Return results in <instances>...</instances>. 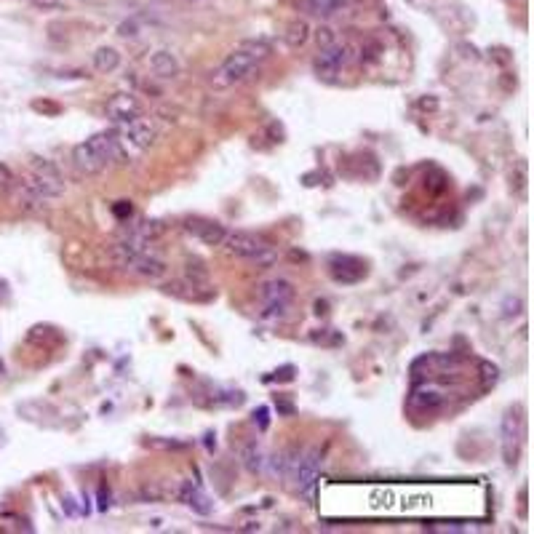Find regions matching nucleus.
Returning a JSON list of instances; mask_svg holds the SVG:
<instances>
[{
	"instance_id": "3",
	"label": "nucleus",
	"mask_w": 534,
	"mask_h": 534,
	"mask_svg": "<svg viewBox=\"0 0 534 534\" xmlns=\"http://www.w3.org/2000/svg\"><path fill=\"white\" fill-rule=\"evenodd\" d=\"M521 441H524V409L511 406L502 417V457L508 468H515L518 462Z\"/></svg>"
},
{
	"instance_id": "8",
	"label": "nucleus",
	"mask_w": 534,
	"mask_h": 534,
	"mask_svg": "<svg viewBox=\"0 0 534 534\" xmlns=\"http://www.w3.org/2000/svg\"><path fill=\"white\" fill-rule=\"evenodd\" d=\"M118 131H123L126 137H128V142H134L139 150H150L152 144L158 142V126L152 123L150 118H134V121H128V123H121L115 126Z\"/></svg>"
},
{
	"instance_id": "33",
	"label": "nucleus",
	"mask_w": 534,
	"mask_h": 534,
	"mask_svg": "<svg viewBox=\"0 0 534 534\" xmlns=\"http://www.w3.org/2000/svg\"><path fill=\"white\" fill-rule=\"evenodd\" d=\"M267 414H270L267 406H259V409L254 411V422H257L259 431H267V425H270V417H267Z\"/></svg>"
},
{
	"instance_id": "28",
	"label": "nucleus",
	"mask_w": 534,
	"mask_h": 534,
	"mask_svg": "<svg viewBox=\"0 0 534 534\" xmlns=\"http://www.w3.org/2000/svg\"><path fill=\"white\" fill-rule=\"evenodd\" d=\"M524 313V299L521 297H508L502 305V318H515Z\"/></svg>"
},
{
	"instance_id": "13",
	"label": "nucleus",
	"mask_w": 534,
	"mask_h": 534,
	"mask_svg": "<svg viewBox=\"0 0 534 534\" xmlns=\"http://www.w3.org/2000/svg\"><path fill=\"white\" fill-rule=\"evenodd\" d=\"M150 70H152V75H158V78H164V81H171V78L179 75V59H177V54H171L168 48H158V51L150 57Z\"/></svg>"
},
{
	"instance_id": "11",
	"label": "nucleus",
	"mask_w": 534,
	"mask_h": 534,
	"mask_svg": "<svg viewBox=\"0 0 534 534\" xmlns=\"http://www.w3.org/2000/svg\"><path fill=\"white\" fill-rule=\"evenodd\" d=\"M185 227L187 233H192L198 241H204L206 246H222V241L227 235L225 225H219L214 219H190Z\"/></svg>"
},
{
	"instance_id": "41",
	"label": "nucleus",
	"mask_w": 534,
	"mask_h": 534,
	"mask_svg": "<svg viewBox=\"0 0 534 534\" xmlns=\"http://www.w3.org/2000/svg\"><path fill=\"white\" fill-rule=\"evenodd\" d=\"M326 308H329V302H324V299H318V302H315V313H318V315H324Z\"/></svg>"
},
{
	"instance_id": "29",
	"label": "nucleus",
	"mask_w": 534,
	"mask_h": 534,
	"mask_svg": "<svg viewBox=\"0 0 534 534\" xmlns=\"http://www.w3.org/2000/svg\"><path fill=\"white\" fill-rule=\"evenodd\" d=\"M17 185V177L14 171L6 164H0V192H11V187Z\"/></svg>"
},
{
	"instance_id": "1",
	"label": "nucleus",
	"mask_w": 534,
	"mask_h": 534,
	"mask_svg": "<svg viewBox=\"0 0 534 534\" xmlns=\"http://www.w3.org/2000/svg\"><path fill=\"white\" fill-rule=\"evenodd\" d=\"M112 150H115L112 131H99L91 139L72 147V161L83 174H102L112 164Z\"/></svg>"
},
{
	"instance_id": "24",
	"label": "nucleus",
	"mask_w": 534,
	"mask_h": 534,
	"mask_svg": "<svg viewBox=\"0 0 534 534\" xmlns=\"http://www.w3.org/2000/svg\"><path fill=\"white\" fill-rule=\"evenodd\" d=\"M30 107L35 110V112H41L46 118H59L64 112V107L59 102H54V99H32Z\"/></svg>"
},
{
	"instance_id": "17",
	"label": "nucleus",
	"mask_w": 534,
	"mask_h": 534,
	"mask_svg": "<svg viewBox=\"0 0 534 534\" xmlns=\"http://www.w3.org/2000/svg\"><path fill=\"white\" fill-rule=\"evenodd\" d=\"M179 500L185 502V505H190L192 511H198V513H211V500L206 497L198 486H192L190 481L187 484H182V489H179Z\"/></svg>"
},
{
	"instance_id": "26",
	"label": "nucleus",
	"mask_w": 534,
	"mask_h": 534,
	"mask_svg": "<svg viewBox=\"0 0 534 534\" xmlns=\"http://www.w3.org/2000/svg\"><path fill=\"white\" fill-rule=\"evenodd\" d=\"M478 369H481V382H484V388H492L494 382L500 379V369H497L494 364H489V361H481Z\"/></svg>"
},
{
	"instance_id": "10",
	"label": "nucleus",
	"mask_w": 534,
	"mask_h": 534,
	"mask_svg": "<svg viewBox=\"0 0 534 534\" xmlns=\"http://www.w3.org/2000/svg\"><path fill=\"white\" fill-rule=\"evenodd\" d=\"M331 278L337 284H358V281L366 278V265L358 257H350V254L334 257L331 259Z\"/></svg>"
},
{
	"instance_id": "14",
	"label": "nucleus",
	"mask_w": 534,
	"mask_h": 534,
	"mask_svg": "<svg viewBox=\"0 0 534 534\" xmlns=\"http://www.w3.org/2000/svg\"><path fill=\"white\" fill-rule=\"evenodd\" d=\"M259 297L265 302H286V305H291L294 286L288 284L286 278H275V281H267V284L259 286Z\"/></svg>"
},
{
	"instance_id": "27",
	"label": "nucleus",
	"mask_w": 534,
	"mask_h": 534,
	"mask_svg": "<svg viewBox=\"0 0 534 534\" xmlns=\"http://www.w3.org/2000/svg\"><path fill=\"white\" fill-rule=\"evenodd\" d=\"M315 43H318V48H329L331 43H337V35H334V30H331L329 24H321L315 32Z\"/></svg>"
},
{
	"instance_id": "22",
	"label": "nucleus",
	"mask_w": 534,
	"mask_h": 534,
	"mask_svg": "<svg viewBox=\"0 0 534 534\" xmlns=\"http://www.w3.org/2000/svg\"><path fill=\"white\" fill-rule=\"evenodd\" d=\"M164 222H158V219H144V222H139V225H134L131 227V233H137L139 238H144V241H155V238H161L164 235Z\"/></svg>"
},
{
	"instance_id": "36",
	"label": "nucleus",
	"mask_w": 534,
	"mask_h": 534,
	"mask_svg": "<svg viewBox=\"0 0 534 534\" xmlns=\"http://www.w3.org/2000/svg\"><path fill=\"white\" fill-rule=\"evenodd\" d=\"M417 104H419V110H431V112L438 110V99H435V97H422Z\"/></svg>"
},
{
	"instance_id": "23",
	"label": "nucleus",
	"mask_w": 534,
	"mask_h": 534,
	"mask_svg": "<svg viewBox=\"0 0 534 534\" xmlns=\"http://www.w3.org/2000/svg\"><path fill=\"white\" fill-rule=\"evenodd\" d=\"M238 48L246 51L248 57L257 59V62H262V59L270 57V43L267 41H244V43H238Z\"/></svg>"
},
{
	"instance_id": "37",
	"label": "nucleus",
	"mask_w": 534,
	"mask_h": 534,
	"mask_svg": "<svg viewBox=\"0 0 534 534\" xmlns=\"http://www.w3.org/2000/svg\"><path fill=\"white\" fill-rule=\"evenodd\" d=\"M275 406H278V414H286V417H291V414L297 411L294 409V404H288V401H284V398H278V401H275Z\"/></svg>"
},
{
	"instance_id": "15",
	"label": "nucleus",
	"mask_w": 534,
	"mask_h": 534,
	"mask_svg": "<svg viewBox=\"0 0 534 534\" xmlns=\"http://www.w3.org/2000/svg\"><path fill=\"white\" fill-rule=\"evenodd\" d=\"M299 6L308 11V14H315V17H331L337 11H345L353 6V0H299Z\"/></svg>"
},
{
	"instance_id": "42",
	"label": "nucleus",
	"mask_w": 534,
	"mask_h": 534,
	"mask_svg": "<svg viewBox=\"0 0 534 534\" xmlns=\"http://www.w3.org/2000/svg\"><path fill=\"white\" fill-rule=\"evenodd\" d=\"M254 529H259V524H257V521H248L246 526H244V532H254Z\"/></svg>"
},
{
	"instance_id": "40",
	"label": "nucleus",
	"mask_w": 534,
	"mask_h": 534,
	"mask_svg": "<svg viewBox=\"0 0 534 534\" xmlns=\"http://www.w3.org/2000/svg\"><path fill=\"white\" fill-rule=\"evenodd\" d=\"M288 257H291L294 262H297V259H299V262H310V257H308V254H305V251H291Z\"/></svg>"
},
{
	"instance_id": "30",
	"label": "nucleus",
	"mask_w": 534,
	"mask_h": 534,
	"mask_svg": "<svg viewBox=\"0 0 534 534\" xmlns=\"http://www.w3.org/2000/svg\"><path fill=\"white\" fill-rule=\"evenodd\" d=\"M379 54H382V46H379V43H374V41L366 43V46L361 48V59H364V62H377V59H379Z\"/></svg>"
},
{
	"instance_id": "32",
	"label": "nucleus",
	"mask_w": 534,
	"mask_h": 534,
	"mask_svg": "<svg viewBox=\"0 0 534 534\" xmlns=\"http://www.w3.org/2000/svg\"><path fill=\"white\" fill-rule=\"evenodd\" d=\"M112 214H115L121 222H128V219H131V214H134V206L128 204V201H118V204L112 206Z\"/></svg>"
},
{
	"instance_id": "31",
	"label": "nucleus",
	"mask_w": 534,
	"mask_h": 534,
	"mask_svg": "<svg viewBox=\"0 0 534 534\" xmlns=\"http://www.w3.org/2000/svg\"><path fill=\"white\" fill-rule=\"evenodd\" d=\"M118 35H121V38H137V35H139V24H137V19L121 21V24H118Z\"/></svg>"
},
{
	"instance_id": "20",
	"label": "nucleus",
	"mask_w": 534,
	"mask_h": 534,
	"mask_svg": "<svg viewBox=\"0 0 534 534\" xmlns=\"http://www.w3.org/2000/svg\"><path fill=\"white\" fill-rule=\"evenodd\" d=\"M411 404L419 406V409H435V406L444 404V395H441V390H435V388H419V390H414V395H411Z\"/></svg>"
},
{
	"instance_id": "21",
	"label": "nucleus",
	"mask_w": 534,
	"mask_h": 534,
	"mask_svg": "<svg viewBox=\"0 0 534 534\" xmlns=\"http://www.w3.org/2000/svg\"><path fill=\"white\" fill-rule=\"evenodd\" d=\"M185 267H187V270H185V273H187L185 278L190 281V284H192V286L201 288V286L206 284V281H208V267H206L204 259H198V257H190Z\"/></svg>"
},
{
	"instance_id": "16",
	"label": "nucleus",
	"mask_w": 534,
	"mask_h": 534,
	"mask_svg": "<svg viewBox=\"0 0 534 534\" xmlns=\"http://www.w3.org/2000/svg\"><path fill=\"white\" fill-rule=\"evenodd\" d=\"M94 67L104 72V75H110V72H115L118 67H121V51L118 48H112V46H99L97 51H94Z\"/></svg>"
},
{
	"instance_id": "43",
	"label": "nucleus",
	"mask_w": 534,
	"mask_h": 534,
	"mask_svg": "<svg viewBox=\"0 0 534 534\" xmlns=\"http://www.w3.org/2000/svg\"><path fill=\"white\" fill-rule=\"evenodd\" d=\"M3 374H6V364H3V361H0V377H3Z\"/></svg>"
},
{
	"instance_id": "35",
	"label": "nucleus",
	"mask_w": 534,
	"mask_h": 534,
	"mask_svg": "<svg viewBox=\"0 0 534 534\" xmlns=\"http://www.w3.org/2000/svg\"><path fill=\"white\" fill-rule=\"evenodd\" d=\"M500 86H502L505 91H515V88H518V78H515L513 72H505V75L500 78Z\"/></svg>"
},
{
	"instance_id": "18",
	"label": "nucleus",
	"mask_w": 534,
	"mask_h": 534,
	"mask_svg": "<svg viewBox=\"0 0 534 534\" xmlns=\"http://www.w3.org/2000/svg\"><path fill=\"white\" fill-rule=\"evenodd\" d=\"M241 459H244V468L248 473H262L265 471V449L259 446V441H248L241 452Z\"/></svg>"
},
{
	"instance_id": "4",
	"label": "nucleus",
	"mask_w": 534,
	"mask_h": 534,
	"mask_svg": "<svg viewBox=\"0 0 534 534\" xmlns=\"http://www.w3.org/2000/svg\"><path fill=\"white\" fill-rule=\"evenodd\" d=\"M353 62V48H350L348 43H331L329 48H321L318 51V57H315V62H313V70H315V75L318 78H337L348 64Z\"/></svg>"
},
{
	"instance_id": "25",
	"label": "nucleus",
	"mask_w": 534,
	"mask_h": 534,
	"mask_svg": "<svg viewBox=\"0 0 534 534\" xmlns=\"http://www.w3.org/2000/svg\"><path fill=\"white\" fill-rule=\"evenodd\" d=\"M30 166H32V171H35V174H43V177H62L57 166L51 164V161H46V158H38V155H32V158H30Z\"/></svg>"
},
{
	"instance_id": "44",
	"label": "nucleus",
	"mask_w": 534,
	"mask_h": 534,
	"mask_svg": "<svg viewBox=\"0 0 534 534\" xmlns=\"http://www.w3.org/2000/svg\"><path fill=\"white\" fill-rule=\"evenodd\" d=\"M187 3H190V0H187Z\"/></svg>"
},
{
	"instance_id": "39",
	"label": "nucleus",
	"mask_w": 534,
	"mask_h": 534,
	"mask_svg": "<svg viewBox=\"0 0 534 534\" xmlns=\"http://www.w3.org/2000/svg\"><path fill=\"white\" fill-rule=\"evenodd\" d=\"M275 377H278V379H286L288 382V379L294 377V369H291V366H284L281 371H275Z\"/></svg>"
},
{
	"instance_id": "38",
	"label": "nucleus",
	"mask_w": 534,
	"mask_h": 534,
	"mask_svg": "<svg viewBox=\"0 0 534 534\" xmlns=\"http://www.w3.org/2000/svg\"><path fill=\"white\" fill-rule=\"evenodd\" d=\"M459 48H462V51H465V54H462V57H465V59H478V51H475V46H468V43H462V46H459Z\"/></svg>"
},
{
	"instance_id": "9",
	"label": "nucleus",
	"mask_w": 534,
	"mask_h": 534,
	"mask_svg": "<svg viewBox=\"0 0 534 534\" xmlns=\"http://www.w3.org/2000/svg\"><path fill=\"white\" fill-rule=\"evenodd\" d=\"M107 115H110V121L115 126L128 123V121L142 115V104H139V99L134 94H115L107 102Z\"/></svg>"
},
{
	"instance_id": "19",
	"label": "nucleus",
	"mask_w": 534,
	"mask_h": 534,
	"mask_svg": "<svg viewBox=\"0 0 534 534\" xmlns=\"http://www.w3.org/2000/svg\"><path fill=\"white\" fill-rule=\"evenodd\" d=\"M310 24L305 19H297V21H291L286 27V32H284V41H286L288 48H302L305 43L310 41Z\"/></svg>"
},
{
	"instance_id": "7",
	"label": "nucleus",
	"mask_w": 534,
	"mask_h": 534,
	"mask_svg": "<svg viewBox=\"0 0 534 534\" xmlns=\"http://www.w3.org/2000/svg\"><path fill=\"white\" fill-rule=\"evenodd\" d=\"M121 270L137 275V278H150V281H155V278H164L166 275V262L161 257L150 254V248H147V251H137Z\"/></svg>"
},
{
	"instance_id": "12",
	"label": "nucleus",
	"mask_w": 534,
	"mask_h": 534,
	"mask_svg": "<svg viewBox=\"0 0 534 534\" xmlns=\"http://www.w3.org/2000/svg\"><path fill=\"white\" fill-rule=\"evenodd\" d=\"M24 185L30 187L35 195H41L43 201H51V198H59L64 195V179L62 177H43V174H27L24 179H21Z\"/></svg>"
},
{
	"instance_id": "34",
	"label": "nucleus",
	"mask_w": 534,
	"mask_h": 534,
	"mask_svg": "<svg viewBox=\"0 0 534 534\" xmlns=\"http://www.w3.org/2000/svg\"><path fill=\"white\" fill-rule=\"evenodd\" d=\"M511 187H515L518 192L526 187V171H524V164L518 166V174H513V177H511Z\"/></svg>"
},
{
	"instance_id": "2",
	"label": "nucleus",
	"mask_w": 534,
	"mask_h": 534,
	"mask_svg": "<svg viewBox=\"0 0 534 534\" xmlns=\"http://www.w3.org/2000/svg\"><path fill=\"white\" fill-rule=\"evenodd\" d=\"M257 59H251L246 51H241L238 46H235V51L227 57L225 62L219 64V70L214 72V78L211 83L217 86V88H230V86H235V83L246 81L248 75L257 70Z\"/></svg>"
},
{
	"instance_id": "6",
	"label": "nucleus",
	"mask_w": 534,
	"mask_h": 534,
	"mask_svg": "<svg viewBox=\"0 0 534 534\" xmlns=\"http://www.w3.org/2000/svg\"><path fill=\"white\" fill-rule=\"evenodd\" d=\"M324 462V452L321 449H310V452H302V459L297 465V473H294V481L299 486V492L305 494V500L313 502V494H315V478H318V468Z\"/></svg>"
},
{
	"instance_id": "5",
	"label": "nucleus",
	"mask_w": 534,
	"mask_h": 534,
	"mask_svg": "<svg viewBox=\"0 0 534 534\" xmlns=\"http://www.w3.org/2000/svg\"><path fill=\"white\" fill-rule=\"evenodd\" d=\"M222 244H225V248L230 254H235V257H241V259H251V262H254L259 254H265L267 248H273L262 235H254V233H246V230L227 233Z\"/></svg>"
}]
</instances>
